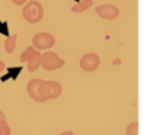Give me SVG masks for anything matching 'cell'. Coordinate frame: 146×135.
<instances>
[{
  "label": "cell",
  "instance_id": "obj_1",
  "mask_svg": "<svg viewBox=\"0 0 146 135\" xmlns=\"http://www.w3.org/2000/svg\"><path fill=\"white\" fill-rule=\"evenodd\" d=\"M22 15H23V19H25L27 22H29V23H38L44 18V9H42L40 2H36V0H31V2H28L25 6H23Z\"/></svg>",
  "mask_w": 146,
  "mask_h": 135
},
{
  "label": "cell",
  "instance_id": "obj_2",
  "mask_svg": "<svg viewBox=\"0 0 146 135\" xmlns=\"http://www.w3.org/2000/svg\"><path fill=\"white\" fill-rule=\"evenodd\" d=\"M64 66V60H62L56 52L53 51H45L41 54V67L47 71H54L57 68H62Z\"/></svg>",
  "mask_w": 146,
  "mask_h": 135
},
{
  "label": "cell",
  "instance_id": "obj_3",
  "mask_svg": "<svg viewBox=\"0 0 146 135\" xmlns=\"http://www.w3.org/2000/svg\"><path fill=\"white\" fill-rule=\"evenodd\" d=\"M54 44H56V38L48 32H40L32 38V47H35L38 51L50 50V48L54 47Z\"/></svg>",
  "mask_w": 146,
  "mask_h": 135
},
{
  "label": "cell",
  "instance_id": "obj_4",
  "mask_svg": "<svg viewBox=\"0 0 146 135\" xmlns=\"http://www.w3.org/2000/svg\"><path fill=\"white\" fill-rule=\"evenodd\" d=\"M41 84H42V80L41 79H32L28 84H27V92L29 94V97L35 102H40V103H44L47 102L42 96V90H41Z\"/></svg>",
  "mask_w": 146,
  "mask_h": 135
},
{
  "label": "cell",
  "instance_id": "obj_5",
  "mask_svg": "<svg viewBox=\"0 0 146 135\" xmlns=\"http://www.w3.org/2000/svg\"><path fill=\"white\" fill-rule=\"evenodd\" d=\"M100 63H101L100 57L96 55V54H94V52H89V54H85V55L80 58L79 66H80V68H82L83 71L91 73V71H95L96 68L100 67Z\"/></svg>",
  "mask_w": 146,
  "mask_h": 135
},
{
  "label": "cell",
  "instance_id": "obj_6",
  "mask_svg": "<svg viewBox=\"0 0 146 135\" xmlns=\"http://www.w3.org/2000/svg\"><path fill=\"white\" fill-rule=\"evenodd\" d=\"M95 10H96V13H98L102 19H105V20H114L118 16V13H120L118 9L115 6H113V5H101Z\"/></svg>",
  "mask_w": 146,
  "mask_h": 135
},
{
  "label": "cell",
  "instance_id": "obj_7",
  "mask_svg": "<svg viewBox=\"0 0 146 135\" xmlns=\"http://www.w3.org/2000/svg\"><path fill=\"white\" fill-rule=\"evenodd\" d=\"M36 54H38V50H36L35 47H28L27 50L21 54V61H22V63H27V64H28L31 60L35 58Z\"/></svg>",
  "mask_w": 146,
  "mask_h": 135
},
{
  "label": "cell",
  "instance_id": "obj_8",
  "mask_svg": "<svg viewBox=\"0 0 146 135\" xmlns=\"http://www.w3.org/2000/svg\"><path fill=\"white\" fill-rule=\"evenodd\" d=\"M48 90H50V99H57L62 94V86L57 81L48 80Z\"/></svg>",
  "mask_w": 146,
  "mask_h": 135
},
{
  "label": "cell",
  "instance_id": "obj_9",
  "mask_svg": "<svg viewBox=\"0 0 146 135\" xmlns=\"http://www.w3.org/2000/svg\"><path fill=\"white\" fill-rule=\"evenodd\" d=\"M92 3H94L92 0H82L79 5H76V6L72 7V12H73V13H80V12L89 9V7L92 6Z\"/></svg>",
  "mask_w": 146,
  "mask_h": 135
},
{
  "label": "cell",
  "instance_id": "obj_10",
  "mask_svg": "<svg viewBox=\"0 0 146 135\" xmlns=\"http://www.w3.org/2000/svg\"><path fill=\"white\" fill-rule=\"evenodd\" d=\"M15 47H16V35H10L5 41V50L7 54H12L15 51Z\"/></svg>",
  "mask_w": 146,
  "mask_h": 135
},
{
  "label": "cell",
  "instance_id": "obj_11",
  "mask_svg": "<svg viewBox=\"0 0 146 135\" xmlns=\"http://www.w3.org/2000/svg\"><path fill=\"white\" fill-rule=\"evenodd\" d=\"M40 66H41V52L38 51V54L35 55V58L31 60L29 63H28V70L31 73H34V71H36V68H38Z\"/></svg>",
  "mask_w": 146,
  "mask_h": 135
},
{
  "label": "cell",
  "instance_id": "obj_12",
  "mask_svg": "<svg viewBox=\"0 0 146 135\" xmlns=\"http://www.w3.org/2000/svg\"><path fill=\"white\" fill-rule=\"evenodd\" d=\"M126 134L127 135H137L139 134V124L137 122H131V124L126 128Z\"/></svg>",
  "mask_w": 146,
  "mask_h": 135
},
{
  "label": "cell",
  "instance_id": "obj_13",
  "mask_svg": "<svg viewBox=\"0 0 146 135\" xmlns=\"http://www.w3.org/2000/svg\"><path fill=\"white\" fill-rule=\"evenodd\" d=\"M9 134H10L9 125L6 124V121H2L0 122V135H9Z\"/></svg>",
  "mask_w": 146,
  "mask_h": 135
},
{
  "label": "cell",
  "instance_id": "obj_14",
  "mask_svg": "<svg viewBox=\"0 0 146 135\" xmlns=\"http://www.w3.org/2000/svg\"><path fill=\"white\" fill-rule=\"evenodd\" d=\"M12 2H13V5H16V6H21V5H25L27 0H12Z\"/></svg>",
  "mask_w": 146,
  "mask_h": 135
},
{
  "label": "cell",
  "instance_id": "obj_15",
  "mask_svg": "<svg viewBox=\"0 0 146 135\" xmlns=\"http://www.w3.org/2000/svg\"><path fill=\"white\" fill-rule=\"evenodd\" d=\"M2 121H6V116H5V113L2 112V110H0V122Z\"/></svg>",
  "mask_w": 146,
  "mask_h": 135
},
{
  "label": "cell",
  "instance_id": "obj_16",
  "mask_svg": "<svg viewBox=\"0 0 146 135\" xmlns=\"http://www.w3.org/2000/svg\"><path fill=\"white\" fill-rule=\"evenodd\" d=\"M3 70H5V63H3L2 60H0V73H2Z\"/></svg>",
  "mask_w": 146,
  "mask_h": 135
}]
</instances>
